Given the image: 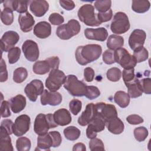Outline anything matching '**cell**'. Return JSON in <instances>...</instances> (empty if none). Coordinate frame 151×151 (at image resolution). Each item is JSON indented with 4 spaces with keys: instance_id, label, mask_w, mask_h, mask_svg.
Masks as SVG:
<instances>
[{
    "instance_id": "obj_1",
    "label": "cell",
    "mask_w": 151,
    "mask_h": 151,
    "mask_svg": "<svg viewBox=\"0 0 151 151\" xmlns=\"http://www.w3.org/2000/svg\"><path fill=\"white\" fill-rule=\"evenodd\" d=\"M102 48L98 44H87L79 46L76 50L75 55L77 63L81 65L97 60L101 55Z\"/></svg>"
},
{
    "instance_id": "obj_2",
    "label": "cell",
    "mask_w": 151,
    "mask_h": 151,
    "mask_svg": "<svg viewBox=\"0 0 151 151\" xmlns=\"http://www.w3.org/2000/svg\"><path fill=\"white\" fill-rule=\"evenodd\" d=\"M57 126L58 124L54 121L53 114L51 113L47 114L40 113L35 117L34 130L38 135H44L47 133L50 129L55 128Z\"/></svg>"
},
{
    "instance_id": "obj_3",
    "label": "cell",
    "mask_w": 151,
    "mask_h": 151,
    "mask_svg": "<svg viewBox=\"0 0 151 151\" xmlns=\"http://www.w3.org/2000/svg\"><path fill=\"white\" fill-rule=\"evenodd\" d=\"M87 86L81 81L78 80L77 77L73 75H68L64 83V87L68 92L73 96L83 97L85 96L87 91Z\"/></svg>"
},
{
    "instance_id": "obj_4",
    "label": "cell",
    "mask_w": 151,
    "mask_h": 151,
    "mask_svg": "<svg viewBox=\"0 0 151 151\" xmlns=\"http://www.w3.org/2000/svg\"><path fill=\"white\" fill-rule=\"evenodd\" d=\"M77 15L79 19L87 26L97 27L101 24L97 19L94 6L91 4H86L81 6Z\"/></svg>"
},
{
    "instance_id": "obj_5",
    "label": "cell",
    "mask_w": 151,
    "mask_h": 151,
    "mask_svg": "<svg viewBox=\"0 0 151 151\" xmlns=\"http://www.w3.org/2000/svg\"><path fill=\"white\" fill-rule=\"evenodd\" d=\"M81 29L79 22L76 19H71L65 24L60 25L56 31L58 38L63 40H67L77 35Z\"/></svg>"
},
{
    "instance_id": "obj_6",
    "label": "cell",
    "mask_w": 151,
    "mask_h": 151,
    "mask_svg": "<svg viewBox=\"0 0 151 151\" xmlns=\"http://www.w3.org/2000/svg\"><path fill=\"white\" fill-rule=\"evenodd\" d=\"M60 61L57 56H52L45 60L36 61L32 67L33 71L35 74L39 75L45 74L52 70L58 69Z\"/></svg>"
},
{
    "instance_id": "obj_7",
    "label": "cell",
    "mask_w": 151,
    "mask_h": 151,
    "mask_svg": "<svg viewBox=\"0 0 151 151\" xmlns=\"http://www.w3.org/2000/svg\"><path fill=\"white\" fill-rule=\"evenodd\" d=\"M130 25L127 15L123 12L115 14L110 25V29L116 34H122L126 32Z\"/></svg>"
},
{
    "instance_id": "obj_8",
    "label": "cell",
    "mask_w": 151,
    "mask_h": 151,
    "mask_svg": "<svg viewBox=\"0 0 151 151\" xmlns=\"http://www.w3.org/2000/svg\"><path fill=\"white\" fill-rule=\"evenodd\" d=\"M66 78L63 71L58 69L52 70L45 80V87L50 91H57L64 83Z\"/></svg>"
},
{
    "instance_id": "obj_9",
    "label": "cell",
    "mask_w": 151,
    "mask_h": 151,
    "mask_svg": "<svg viewBox=\"0 0 151 151\" xmlns=\"http://www.w3.org/2000/svg\"><path fill=\"white\" fill-rule=\"evenodd\" d=\"M114 58L115 62L124 69L134 68L137 64V61L134 57L124 48L116 50L114 52Z\"/></svg>"
},
{
    "instance_id": "obj_10",
    "label": "cell",
    "mask_w": 151,
    "mask_h": 151,
    "mask_svg": "<svg viewBox=\"0 0 151 151\" xmlns=\"http://www.w3.org/2000/svg\"><path fill=\"white\" fill-rule=\"evenodd\" d=\"M94 106L96 113L106 123L110 119L117 116L116 108L113 104L100 102L95 104Z\"/></svg>"
},
{
    "instance_id": "obj_11",
    "label": "cell",
    "mask_w": 151,
    "mask_h": 151,
    "mask_svg": "<svg viewBox=\"0 0 151 151\" xmlns=\"http://www.w3.org/2000/svg\"><path fill=\"white\" fill-rule=\"evenodd\" d=\"M105 121L96 113L87 127L86 136L87 138L92 139L96 137L97 133L103 131L105 128Z\"/></svg>"
},
{
    "instance_id": "obj_12",
    "label": "cell",
    "mask_w": 151,
    "mask_h": 151,
    "mask_svg": "<svg viewBox=\"0 0 151 151\" xmlns=\"http://www.w3.org/2000/svg\"><path fill=\"white\" fill-rule=\"evenodd\" d=\"M44 91V85L42 82L38 79L32 80L27 84L25 87L24 91L28 99L31 101H35L37 97L41 95Z\"/></svg>"
},
{
    "instance_id": "obj_13",
    "label": "cell",
    "mask_w": 151,
    "mask_h": 151,
    "mask_svg": "<svg viewBox=\"0 0 151 151\" xmlns=\"http://www.w3.org/2000/svg\"><path fill=\"white\" fill-rule=\"evenodd\" d=\"M31 119L27 114H21L17 117L13 124V133L16 136H21L25 134L29 129Z\"/></svg>"
},
{
    "instance_id": "obj_14",
    "label": "cell",
    "mask_w": 151,
    "mask_h": 151,
    "mask_svg": "<svg viewBox=\"0 0 151 151\" xmlns=\"http://www.w3.org/2000/svg\"><path fill=\"white\" fill-rule=\"evenodd\" d=\"M19 40L18 34L14 31H8L5 32L1 39V51L8 52L10 50L15 47Z\"/></svg>"
},
{
    "instance_id": "obj_15",
    "label": "cell",
    "mask_w": 151,
    "mask_h": 151,
    "mask_svg": "<svg viewBox=\"0 0 151 151\" xmlns=\"http://www.w3.org/2000/svg\"><path fill=\"white\" fill-rule=\"evenodd\" d=\"M22 50L25 57L31 62L35 61L39 57V48L38 44L31 40H26L22 45Z\"/></svg>"
},
{
    "instance_id": "obj_16",
    "label": "cell",
    "mask_w": 151,
    "mask_h": 151,
    "mask_svg": "<svg viewBox=\"0 0 151 151\" xmlns=\"http://www.w3.org/2000/svg\"><path fill=\"white\" fill-rule=\"evenodd\" d=\"M146 38L145 31L140 29H136L132 31L129 38V45L130 48L134 51L137 48L144 45Z\"/></svg>"
},
{
    "instance_id": "obj_17",
    "label": "cell",
    "mask_w": 151,
    "mask_h": 151,
    "mask_svg": "<svg viewBox=\"0 0 151 151\" xmlns=\"http://www.w3.org/2000/svg\"><path fill=\"white\" fill-rule=\"evenodd\" d=\"M40 100L43 106L47 104L53 106H57L62 101V96L57 91H49L47 90H44L41 95Z\"/></svg>"
},
{
    "instance_id": "obj_18",
    "label": "cell",
    "mask_w": 151,
    "mask_h": 151,
    "mask_svg": "<svg viewBox=\"0 0 151 151\" xmlns=\"http://www.w3.org/2000/svg\"><path fill=\"white\" fill-rule=\"evenodd\" d=\"M85 37L88 40L104 41L108 37V32L104 27L98 28H87L84 30Z\"/></svg>"
},
{
    "instance_id": "obj_19",
    "label": "cell",
    "mask_w": 151,
    "mask_h": 151,
    "mask_svg": "<svg viewBox=\"0 0 151 151\" xmlns=\"http://www.w3.org/2000/svg\"><path fill=\"white\" fill-rule=\"evenodd\" d=\"M49 8L48 3L44 0H33L30 1L29 9L31 12L37 17L44 16Z\"/></svg>"
},
{
    "instance_id": "obj_20",
    "label": "cell",
    "mask_w": 151,
    "mask_h": 151,
    "mask_svg": "<svg viewBox=\"0 0 151 151\" xmlns=\"http://www.w3.org/2000/svg\"><path fill=\"white\" fill-rule=\"evenodd\" d=\"M96 111L94 103H89L86 107L85 110L81 113L78 119V123L81 126H85L88 124L93 118L96 115Z\"/></svg>"
},
{
    "instance_id": "obj_21",
    "label": "cell",
    "mask_w": 151,
    "mask_h": 151,
    "mask_svg": "<svg viewBox=\"0 0 151 151\" xmlns=\"http://www.w3.org/2000/svg\"><path fill=\"white\" fill-rule=\"evenodd\" d=\"M18 22L22 32H28L32 29L35 24V20L28 12L21 14L18 17Z\"/></svg>"
},
{
    "instance_id": "obj_22",
    "label": "cell",
    "mask_w": 151,
    "mask_h": 151,
    "mask_svg": "<svg viewBox=\"0 0 151 151\" xmlns=\"http://www.w3.org/2000/svg\"><path fill=\"white\" fill-rule=\"evenodd\" d=\"M53 117L55 123L61 126H66L71 122V116L70 111L64 108L55 111L53 114Z\"/></svg>"
},
{
    "instance_id": "obj_23",
    "label": "cell",
    "mask_w": 151,
    "mask_h": 151,
    "mask_svg": "<svg viewBox=\"0 0 151 151\" xmlns=\"http://www.w3.org/2000/svg\"><path fill=\"white\" fill-rule=\"evenodd\" d=\"M34 35L39 38H46L51 34V26L47 21L38 22L34 28Z\"/></svg>"
},
{
    "instance_id": "obj_24",
    "label": "cell",
    "mask_w": 151,
    "mask_h": 151,
    "mask_svg": "<svg viewBox=\"0 0 151 151\" xmlns=\"http://www.w3.org/2000/svg\"><path fill=\"white\" fill-rule=\"evenodd\" d=\"M128 90V94L132 98H137L142 95L143 91L140 83V80L135 76L134 78L128 82L124 83Z\"/></svg>"
},
{
    "instance_id": "obj_25",
    "label": "cell",
    "mask_w": 151,
    "mask_h": 151,
    "mask_svg": "<svg viewBox=\"0 0 151 151\" xmlns=\"http://www.w3.org/2000/svg\"><path fill=\"white\" fill-rule=\"evenodd\" d=\"M106 126L110 132L114 134H119L124 131L123 122L117 116L114 117L106 123Z\"/></svg>"
},
{
    "instance_id": "obj_26",
    "label": "cell",
    "mask_w": 151,
    "mask_h": 151,
    "mask_svg": "<svg viewBox=\"0 0 151 151\" xmlns=\"http://www.w3.org/2000/svg\"><path fill=\"white\" fill-rule=\"evenodd\" d=\"M26 104V99L21 94H18L10 99L11 109L14 113H18L24 110Z\"/></svg>"
},
{
    "instance_id": "obj_27",
    "label": "cell",
    "mask_w": 151,
    "mask_h": 151,
    "mask_svg": "<svg viewBox=\"0 0 151 151\" xmlns=\"http://www.w3.org/2000/svg\"><path fill=\"white\" fill-rule=\"evenodd\" d=\"M53 146V140L50 133L44 135H39L37 138V149L42 150H50Z\"/></svg>"
},
{
    "instance_id": "obj_28",
    "label": "cell",
    "mask_w": 151,
    "mask_h": 151,
    "mask_svg": "<svg viewBox=\"0 0 151 151\" xmlns=\"http://www.w3.org/2000/svg\"><path fill=\"white\" fill-rule=\"evenodd\" d=\"M0 132V150L13 151V146L11 143V139L9 133L2 127H1Z\"/></svg>"
},
{
    "instance_id": "obj_29",
    "label": "cell",
    "mask_w": 151,
    "mask_h": 151,
    "mask_svg": "<svg viewBox=\"0 0 151 151\" xmlns=\"http://www.w3.org/2000/svg\"><path fill=\"white\" fill-rule=\"evenodd\" d=\"M124 45V38L116 34L110 35L107 38V46L108 48L111 51L116 50L122 48Z\"/></svg>"
},
{
    "instance_id": "obj_30",
    "label": "cell",
    "mask_w": 151,
    "mask_h": 151,
    "mask_svg": "<svg viewBox=\"0 0 151 151\" xmlns=\"http://www.w3.org/2000/svg\"><path fill=\"white\" fill-rule=\"evenodd\" d=\"M114 101L120 107L126 108L129 104L130 96L123 91H118L114 96Z\"/></svg>"
},
{
    "instance_id": "obj_31",
    "label": "cell",
    "mask_w": 151,
    "mask_h": 151,
    "mask_svg": "<svg viewBox=\"0 0 151 151\" xmlns=\"http://www.w3.org/2000/svg\"><path fill=\"white\" fill-rule=\"evenodd\" d=\"M150 6V2L147 0H133L132 1V10L137 13H145L147 12Z\"/></svg>"
},
{
    "instance_id": "obj_32",
    "label": "cell",
    "mask_w": 151,
    "mask_h": 151,
    "mask_svg": "<svg viewBox=\"0 0 151 151\" xmlns=\"http://www.w3.org/2000/svg\"><path fill=\"white\" fill-rule=\"evenodd\" d=\"M80 130L73 126H68L64 130V134L65 137L71 141H74L78 139L80 136Z\"/></svg>"
},
{
    "instance_id": "obj_33",
    "label": "cell",
    "mask_w": 151,
    "mask_h": 151,
    "mask_svg": "<svg viewBox=\"0 0 151 151\" xmlns=\"http://www.w3.org/2000/svg\"><path fill=\"white\" fill-rule=\"evenodd\" d=\"M27 70L24 67L17 68L13 73V80L17 83H22L27 78Z\"/></svg>"
},
{
    "instance_id": "obj_34",
    "label": "cell",
    "mask_w": 151,
    "mask_h": 151,
    "mask_svg": "<svg viewBox=\"0 0 151 151\" xmlns=\"http://www.w3.org/2000/svg\"><path fill=\"white\" fill-rule=\"evenodd\" d=\"M133 56L136 59L137 63L146 61L149 57L148 51L143 46L140 47L133 51Z\"/></svg>"
},
{
    "instance_id": "obj_35",
    "label": "cell",
    "mask_w": 151,
    "mask_h": 151,
    "mask_svg": "<svg viewBox=\"0 0 151 151\" xmlns=\"http://www.w3.org/2000/svg\"><path fill=\"white\" fill-rule=\"evenodd\" d=\"M31 146V141L26 137H20L16 141V147L18 151H28Z\"/></svg>"
},
{
    "instance_id": "obj_36",
    "label": "cell",
    "mask_w": 151,
    "mask_h": 151,
    "mask_svg": "<svg viewBox=\"0 0 151 151\" xmlns=\"http://www.w3.org/2000/svg\"><path fill=\"white\" fill-rule=\"evenodd\" d=\"M1 19L4 24L10 25L14 21L13 11L9 8H4L1 12Z\"/></svg>"
},
{
    "instance_id": "obj_37",
    "label": "cell",
    "mask_w": 151,
    "mask_h": 151,
    "mask_svg": "<svg viewBox=\"0 0 151 151\" xmlns=\"http://www.w3.org/2000/svg\"><path fill=\"white\" fill-rule=\"evenodd\" d=\"M107 78L110 81H118L122 77L121 70L117 67H112L109 69L106 73Z\"/></svg>"
},
{
    "instance_id": "obj_38",
    "label": "cell",
    "mask_w": 151,
    "mask_h": 151,
    "mask_svg": "<svg viewBox=\"0 0 151 151\" xmlns=\"http://www.w3.org/2000/svg\"><path fill=\"white\" fill-rule=\"evenodd\" d=\"M133 133L134 138L139 142H143L147 138L149 134L147 129L143 126H140L135 128L134 129Z\"/></svg>"
},
{
    "instance_id": "obj_39",
    "label": "cell",
    "mask_w": 151,
    "mask_h": 151,
    "mask_svg": "<svg viewBox=\"0 0 151 151\" xmlns=\"http://www.w3.org/2000/svg\"><path fill=\"white\" fill-rule=\"evenodd\" d=\"M29 2V1H13V11L21 14L27 12Z\"/></svg>"
},
{
    "instance_id": "obj_40",
    "label": "cell",
    "mask_w": 151,
    "mask_h": 151,
    "mask_svg": "<svg viewBox=\"0 0 151 151\" xmlns=\"http://www.w3.org/2000/svg\"><path fill=\"white\" fill-rule=\"evenodd\" d=\"M21 55V50L18 47H15L8 51V58L9 64H14L19 59Z\"/></svg>"
},
{
    "instance_id": "obj_41",
    "label": "cell",
    "mask_w": 151,
    "mask_h": 151,
    "mask_svg": "<svg viewBox=\"0 0 151 151\" xmlns=\"http://www.w3.org/2000/svg\"><path fill=\"white\" fill-rule=\"evenodd\" d=\"M111 1L110 0L96 1L94 2V6L99 12H106L110 9Z\"/></svg>"
},
{
    "instance_id": "obj_42",
    "label": "cell",
    "mask_w": 151,
    "mask_h": 151,
    "mask_svg": "<svg viewBox=\"0 0 151 151\" xmlns=\"http://www.w3.org/2000/svg\"><path fill=\"white\" fill-rule=\"evenodd\" d=\"M89 148L91 151L104 150V145L101 139L95 137L90 141Z\"/></svg>"
},
{
    "instance_id": "obj_43",
    "label": "cell",
    "mask_w": 151,
    "mask_h": 151,
    "mask_svg": "<svg viewBox=\"0 0 151 151\" xmlns=\"http://www.w3.org/2000/svg\"><path fill=\"white\" fill-rule=\"evenodd\" d=\"M100 95V91L99 89L93 86H89L87 87V91L85 94V96L86 98L93 100L94 99L97 98Z\"/></svg>"
},
{
    "instance_id": "obj_44",
    "label": "cell",
    "mask_w": 151,
    "mask_h": 151,
    "mask_svg": "<svg viewBox=\"0 0 151 151\" xmlns=\"http://www.w3.org/2000/svg\"><path fill=\"white\" fill-rule=\"evenodd\" d=\"M70 110L74 115H77L82 108V103L80 100L73 99L69 103Z\"/></svg>"
},
{
    "instance_id": "obj_45",
    "label": "cell",
    "mask_w": 151,
    "mask_h": 151,
    "mask_svg": "<svg viewBox=\"0 0 151 151\" xmlns=\"http://www.w3.org/2000/svg\"><path fill=\"white\" fill-rule=\"evenodd\" d=\"M48 20L54 25H58L63 24L64 21V17L58 13H52L48 17Z\"/></svg>"
},
{
    "instance_id": "obj_46",
    "label": "cell",
    "mask_w": 151,
    "mask_h": 151,
    "mask_svg": "<svg viewBox=\"0 0 151 151\" xmlns=\"http://www.w3.org/2000/svg\"><path fill=\"white\" fill-rule=\"evenodd\" d=\"M123 80L124 83H128L132 80H133L134 77V68H132L130 69H124L122 73Z\"/></svg>"
},
{
    "instance_id": "obj_47",
    "label": "cell",
    "mask_w": 151,
    "mask_h": 151,
    "mask_svg": "<svg viewBox=\"0 0 151 151\" xmlns=\"http://www.w3.org/2000/svg\"><path fill=\"white\" fill-rule=\"evenodd\" d=\"M141 87L143 93L146 94L151 93V79L150 78H145L140 80Z\"/></svg>"
},
{
    "instance_id": "obj_48",
    "label": "cell",
    "mask_w": 151,
    "mask_h": 151,
    "mask_svg": "<svg viewBox=\"0 0 151 151\" xmlns=\"http://www.w3.org/2000/svg\"><path fill=\"white\" fill-rule=\"evenodd\" d=\"M103 60L106 64H112L115 63L114 58V52L110 50H106L103 54Z\"/></svg>"
},
{
    "instance_id": "obj_49",
    "label": "cell",
    "mask_w": 151,
    "mask_h": 151,
    "mask_svg": "<svg viewBox=\"0 0 151 151\" xmlns=\"http://www.w3.org/2000/svg\"><path fill=\"white\" fill-rule=\"evenodd\" d=\"M10 103L8 101H2L1 104V115L2 117H8L11 116L9 109Z\"/></svg>"
},
{
    "instance_id": "obj_50",
    "label": "cell",
    "mask_w": 151,
    "mask_h": 151,
    "mask_svg": "<svg viewBox=\"0 0 151 151\" xmlns=\"http://www.w3.org/2000/svg\"><path fill=\"white\" fill-rule=\"evenodd\" d=\"M113 17V12L111 9L106 12H99L97 14L98 20L101 22H105L110 21Z\"/></svg>"
},
{
    "instance_id": "obj_51",
    "label": "cell",
    "mask_w": 151,
    "mask_h": 151,
    "mask_svg": "<svg viewBox=\"0 0 151 151\" xmlns=\"http://www.w3.org/2000/svg\"><path fill=\"white\" fill-rule=\"evenodd\" d=\"M0 65V81L4 82L6 81L8 79V71L6 63L3 58H1Z\"/></svg>"
},
{
    "instance_id": "obj_52",
    "label": "cell",
    "mask_w": 151,
    "mask_h": 151,
    "mask_svg": "<svg viewBox=\"0 0 151 151\" xmlns=\"http://www.w3.org/2000/svg\"><path fill=\"white\" fill-rule=\"evenodd\" d=\"M53 140V147H58L62 142V137L58 131H51L49 132Z\"/></svg>"
},
{
    "instance_id": "obj_53",
    "label": "cell",
    "mask_w": 151,
    "mask_h": 151,
    "mask_svg": "<svg viewBox=\"0 0 151 151\" xmlns=\"http://www.w3.org/2000/svg\"><path fill=\"white\" fill-rule=\"evenodd\" d=\"M127 122L130 124H139L143 122V118L137 114H131L126 117Z\"/></svg>"
},
{
    "instance_id": "obj_54",
    "label": "cell",
    "mask_w": 151,
    "mask_h": 151,
    "mask_svg": "<svg viewBox=\"0 0 151 151\" xmlns=\"http://www.w3.org/2000/svg\"><path fill=\"white\" fill-rule=\"evenodd\" d=\"M13 122L10 119H4L2 121L1 123V127L4 128L8 133L9 134H11L13 133L12 127H13Z\"/></svg>"
},
{
    "instance_id": "obj_55",
    "label": "cell",
    "mask_w": 151,
    "mask_h": 151,
    "mask_svg": "<svg viewBox=\"0 0 151 151\" xmlns=\"http://www.w3.org/2000/svg\"><path fill=\"white\" fill-rule=\"evenodd\" d=\"M94 71L91 67H86L84 70V77L86 81L91 82L94 78Z\"/></svg>"
},
{
    "instance_id": "obj_56",
    "label": "cell",
    "mask_w": 151,
    "mask_h": 151,
    "mask_svg": "<svg viewBox=\"0 0 151 151\" xmlns=\"http://www.w3.org/2000/svg\"><path fill=\"white\" fill-rule=\"evenodd\" d=\"M59 3L62 8L67 11H71L75 7V4L73 1H59Z\"/></svg>"
},
{
    "instance_id": "obj_57",
    "label": "cell",
    "mask_w": 151,
    "mask_h": 151,
    "mask_svg": "<svg viewBox=\"0 0 151 151\" xmlns=\"http://www.w3.org/2000/svg\"><path fill=\"white\" fill-rule=\"evenodd\" d=\"M86 150V147L84 144L83 143H77L75 144L73 147V151H85Z\"/></svg>"
}]
</instances>
